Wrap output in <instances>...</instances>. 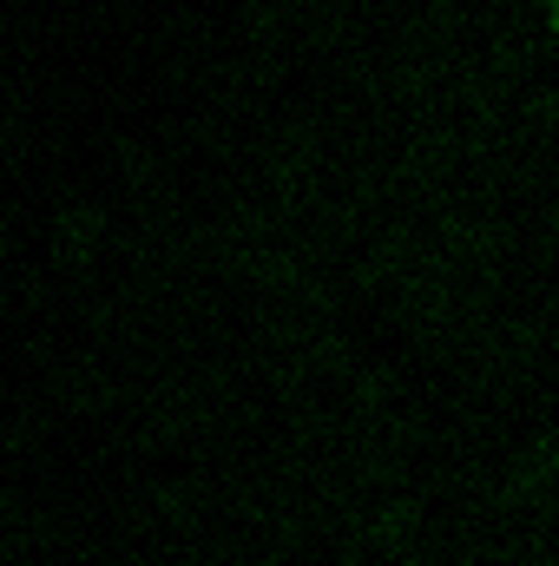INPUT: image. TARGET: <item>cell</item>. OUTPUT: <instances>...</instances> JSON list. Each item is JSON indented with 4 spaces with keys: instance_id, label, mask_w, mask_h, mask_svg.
Here are the masks:
<instances>
[{
    "instance_id": "6da1fadb",
    "label": "cell",
    "mask_w": 559,
    "mask_h": 566,
    "mask_svg": "<svg viewBox=\"0 0 559 566\" xmlns=\"http://www.w3.org/2000/svg\"><path fill=\"white\" fill-rule=\"evenodd\" d=\"M547 13H553V27H559V0H547Z\"/></svg>"
}]
</instances>
